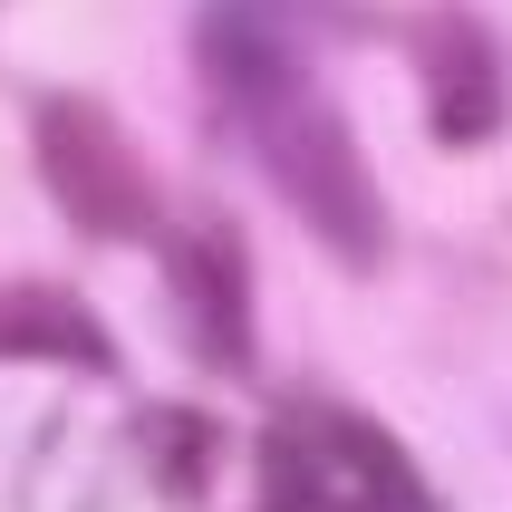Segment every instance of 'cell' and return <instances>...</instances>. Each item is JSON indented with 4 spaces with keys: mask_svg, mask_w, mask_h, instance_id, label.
Returning <instances> with one entry per match:
<instances>
[{
    "mask_svg": "<svg viewBox=\"0 0 512 512\" xmlns=\"http://www.w3.org/2000/svg\"><path fill=\"white\" fill-rule=\"evenodd\" d=\"M223 97H232V116H242V136H252V155L271 165V184L290 194V213H300L348 271L387 261V213H377L368 155L348 136V116L329 107L319 68H271V78H242V87H223Z\"/></svg>",
    "mask_w": 512,
    "mask_h": 512,
    "instance_id": "obj_1",
    "label": "cell"
},
{
    "mask_svg": "<svg viewBox=\"0 0 512 512\" xmlns=\"http://www.w3.org/2000/svg\"><path fill=\"white\" fill-rule=\"evenodd\" d=\"M174 310H184V339H194L203 368L252 377V261H242V223L232 213H194L165 252Z\"/></svg>",
    "mask_w": 512,
    "mask_h": 512,
    "instance_id": "obj_4",
    "label": "cell"
},
{
    "mask_svg": "<svg viewBox=\"0 0 512 512\" xmlns=\"http://www.w3.org/2000/svg\"><path fill=\"white\" fill-rule=\"evenodd\" d=\"M348 0H203V78L213 97L271 68H319V39H348Z\"/></svg>",
    "mask_w": 512,
    "mask_h": 512,
    "instance_id": "obj_6",
    "label": "cell"
},
{
    "mask_svg": "<svg viewBox=\"0 0 512 512\" xmlns=\"http://www.w3.org/2000/svg\"><path fill=\"white\" fill-rule=\"evenodd\" d=\"M39 184L78 232L97 242H145L165 194H155V165H145L126 126H116L97 97H39Z\"/></svg>",
    "mask_w": 512,
    "mask_h": 512,
    "instance_id": "obj_3",
    "label": "cell"
},
{
    "mask_svg": "<svg viewBox=\"0 0 512 512\" xmlns=\"http://www.w3.org/2000/svg\"><path fill=\"white\" fill-rule=\"evenodd\" d=\"M261 512H445L387 426L339 397H290L261 426Z\"/></svg>",
    "mask_w": 512,
    "mask_h": 512,
    "instance_id": "obj_2",
    "label": "cell"
},
{
    "mask_svg": "<svg viewBox=\"0 0 512 512\" xmlns=\"http://www.w3.org/2000/svg\"><path fill=\"white\" fill-rule=\"evenodd\" d=\"M416 87H426V126L445 145H493L512 116V78H503V49L474 10H426L416 20Z\"/></svg>",
    "mask_w": 512,
    "mask_h": 512,
    "instance_id": "obj_5",
    "label": "cell"
},
{
    "mask_svg": "<svg viewBox=\"0 0 512 512\" xmlns=\"http://www.w3.org/2000/svg\"><path fill=\"white\" fill-rule=\"evenodd\" d=\"M0 358H49V368H116V339L68 290H0Z\"/></svg>",
    "mask_w": 512,
    "mask_h": 512,
    "instance_id": "obj_7",
    "label": "cell"
}]
</instances>
